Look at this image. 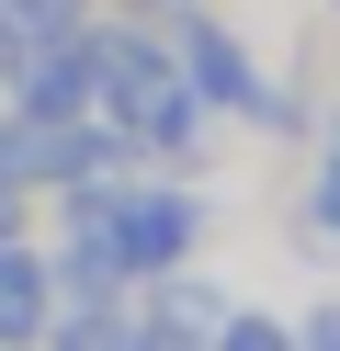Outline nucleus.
Wrapping results in <instances>:
<instances>
[]
</instances>
